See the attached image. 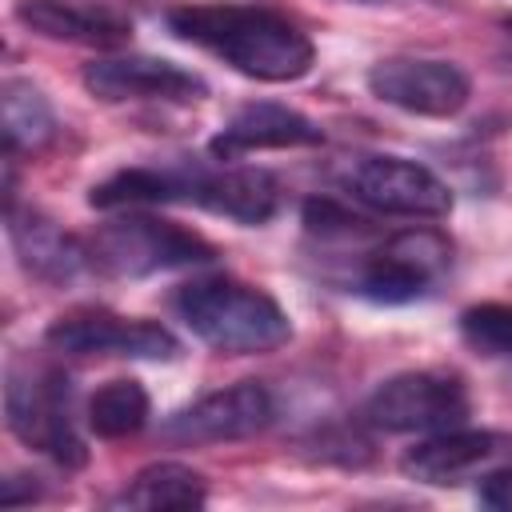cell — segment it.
Returning a JSON list of instances; mask_svg holds the SVG:
<instances>
[{"mask_svg":"<svg viewBox=\"0 0 512 512\" xmlns=\"http://www.w3.org/2000/svg\"><path fill=\"white\" fill-rule=\"evenodd\" d=\"M368 92L400 112L448 120L468 104L472 80L460 64L440 56H384L368 68Z\"/></svg>","mask_w":512,"mask_h":512,"instance_id":"obj_11","label":"cell"},{"mask_svg":"<svg viewBox=\"0 0 512 512\" xmlns=\"http://www.w3.org/2000/svg\"><path fill=\"white\" fill-rule=\"evenodd\" d=\"M80 84L104 104H196L208 84L160 56H96L84 64Z\"/></svg>","mask_w":512,"mask_h":512,"instance_id":"obj_12","label":"cell"},{"mask_svg":"<svg viewBox=\"0 0 512 512\" xmlns=\"http://www.w3.org/2000/svg\"><path fill=\"white\" fill-rule=\"evenodd\" d=\"M324 144V128L316 120H308L304 112L276 104V100H256L244 104L208 144V152L216 160H240L248 152H264V148H316Z\"/></svg>","mask_w":512,"mask_h":512,"instance_id":"obj_14","label":"cell"},{"mask_svg":"<svg viewBox=\"0 0 512 512\" xmlns=\"http://www.w3.org/2000/svg\"><path fill=\"white\" fill-rule=\"evenodd\" d=\"M364 424L376 432H444L460 428L472 416V392L464 376L420 368V372H396L384 384L372 388V396L360 408Z\"/></svg>","mask_w":512,"mask_h":512,"instance_id":"obj_7","label":"cell"},{"mask_svg":"<svg viewBox=\"0 0 512 512\" xmlns=\"http://www.w3.org/2000/svg\"><path fill=\"white\" fill-rule=\"evenodd\" d=\"M168 32L224 60L232 72L260 84H292L312 72L316 48L308 32L268 4L224 0V4H184L172 8Z\"/></svg>","mask_w":512,"mask_h":512,"instance_id":"obj_1","label":"cell"},{"mask_svg":"<svg viewBox=\"0 0 512 512\" xmlns=\"http://www.w3.org/2000/svg\"><path fill=\"white\" fill-rule=\"evenodd\" d=\"M152 416V400L148 388L132 376H116L108 384H100L88 396V428L100 440H124L136 436Z\"/></svg>","mask_w":512,"mask_h":512,"instance_id":"obj_19","label":"cell"},{"mask_svg":"<svg viewBox=\"0 0 512 512\" xmlns=\"http://www.w3.org/2000/svg\"><path fill=\"white\" fill-rule=\"evenodd\" d=\"M92 208L120 212L144 204H196L236 224H268L280 208V184L260 168H204V164H132L92 184Z\"/></svg>","mask_w":512,"mask_h":512,"instance_id":"obj_2","label":"cell"},{"mask_svg":"<svg viewBox=\"0 0 512 512\" xmlns=\"http://www.w3.org/2000/svg\"><path fill=\"white\" fill-rule=\"evenodd\" d=\"M4 424L24 448L48 456L64 472H76L88 464V444L72 420V384L48 360H32V356L8 360Z\"/></svg>","mask_w":512,"mask_h":512,"instance_id":"obj_4","label":"cell"},{"mask_svg":"<svg viewBox=\"0 0 512 512\" xmlns=\"http://www.w3.org/2000/svg\"><path fill=\"white\" fill-rule=\"evenodd\" d=\"M460 340L480 356H512V304L484 300L460 312Z\"/></svg>","mask_w":512,"mask_h":512,"instance_id":"obj_20","label":"cell"},{"mask_svg":"<svg viewBox=\"0 0 512 512\" xmlns=\"http://www.w3.org/2000/svg\"><path fill=\"white\" fill-rule=\"evenodd\" d=\"M0 108H4V156L8 160H16L20 152L36 156L56 144V136H60L56 112L32 80L8 76L0 88Z\"/></svg>","mask_w":512,"mask_h":512,"instance_id":"obj_17","label":"cell"},{"mask_svg":"<svg viewBox=\"0 0 512 512\" xmlns=\"http://www.w3.org/2000/svg\"><path fill=\"white\" fill-rule=\"evenodd\" d=\"M8 240L20 256L24 272H32L44 284L64 288L92 268L84 240H76L72 232H64L52 216H44L36 208H16V200H8Z\"/></svg>","mask_w":512,"mask_h":512,"instance_id":"obj_15","label":"cell"},{"mask_svg":"<svg viewBox=\"0 0 512 512\" xmlns=\"http://www.w3.org/2000/svg\"><path fill=\"white\" fill-rule=\"evenodd\" d=\"M304 228L312 236H320V240H356V236H364L372 228V220L348 212L336 200H308L304 204Z\"/></svg>","mask_w":512,"mask_h":512,"instance_id":"obj_21","label":"cell"},{"mask_svg":"<svg viewBox=\"0 0 512 512\" xmlns=\"http://www.w3.org/2000/svg\"><path fill=\"white\" fill-rule=\"evenodd\" d=\"M168 308L200 344L224 356H260L292 340L288 312L236 276H196L168 296Z\"/></svg>","mask_w":512,"mask_h":512,"instance_id":"obj_3","label":"cell"},{"mask_svg":"<svg viewBox=\"0 0 512 512\" xmlns=\"http://www.w3.org/2000/svg\"><path fill=\"white\" fill-rule=\"evenodd\" d=\"M44 344L64 356H128V360H176L180 340L160 320L120 316L108 308H72L56 316Z\"/></svg>","mask_w":512,"mask_h":512,"instance_id":"obj_9","label":"cell"},{"mask_svg":"<svg viewBox=\"0 0 512 512\" xmlns=\"http://www.w3.org/2000/svg\"><path fill=\"white\" fill-rule=\"evenodd\" d=\"M504 452H512V436L508 432H492V428H444V432H428L424 440H416L404 456H400V472L416 484H460L464 476H472L476 468L500 460Z\"/></svg>","mask_w":512,"mask_h":512,"instance_id":"obj_13","label":"cell"},{"mask_svg":"<svg viewBox=\"0 0 512 512\" xmlns=\"http://www.w3.org/2000/svg\"><path fill=\"white\" fill-rule=\"evenodd\" d=\"M340 188L380 212V216H408V220H440L452 212L448 184L420 160L388 156V152H360L348 156L340 168Z\"/></svg>","mask_w":512,"mask_h":512,"instance_id":"obj_8","label":"cell"},{"mask_svg":"<svg viewBox=\"0 0 512 512\" xmlns=\"http://www.w3.org/2000/svg\"><path fill=\"white\" fill-rule=\"evenodd\" d=\"M276 420V396L260 380H236L228 388H216L184 408H176L160 436L180 448H204V444H232L264 432Z\"/></svg>","mask_w":512,"mask_h":512,"instance_id":"obj_10","label":"cell"},{"mask_svg":"<svg viewBox=\"0 0 512 512\" xmlns=\"http://www.w3.org/2000/svg\"><path fill=\"white\" fill-rule=\"evenodd\" d=\"M12 16L44 36V40H60V44H84V48H120L132 36V24L108 8H92V4H76V0H16Z\"/></svg>","mask_w":512,"mask_h":512,"instance_id":"obj_16","label":"cell"},{"mask_svg":"<svg viewBox=\"0 0 512 512\" xmlns=\"http://www.w3.org/2000/svg\"><path fill=\"white\" fill-rule=\"evenodd\" d=\"M208 484L200 472L176 460H156L140 468L120 496H112V508H204Z\"/></svg>","mask_w":512,"mask_h":512,"instance_id":"obj_18","label":"cell"},{"mask_svg":"<svg viewBox=\"0 0 512 512\" xmlns=\"http://www.w3.org/2000/svg\"><path fill=\"white\" fill-rule=\"evenodd\" d=\"M452 268V240L436 228H404L376 244L348 276V292L372 304H416Z\"/></svg>","mask_w":512,"mask_h":512,"instance_id":"obj_6","label":"cell"},{"mask_svg":"<svg viewBox=\"0 0 512 512\" xmlns=\"http://www.w3.org/2000/svg\"><path fill=\"white\" fill-rule=\"evenodd\" d=\"M84 244H88L92 272H104L116 280H144V276L176 272V268H204L220 256L208 236L176 220H160L152 212L112 216Z\"/></svg>","mask_w":512,"mask_h":512,"instance_id":"obj_5","label":"cell"},{"mask_svg":"<svg viewBox=\"0 0 512 512\" xmlns=\"http://www.w3.org/2000/svg\"><path fill=\"white\" fill-rule=\"evenodd\" d=\"M476 500L484 508H496V512H512V464L508 468H496L480 480L476 488Z\"/></svg>","mask_w":512,"mask_h":512,"instance_id":"obj_22","label":"cell"},{"mask_svg":"<svg viewBox=\"0 0 512 512\" xmlns=\"http://www.w3.org/2000/svg\"><path fill=\"white\" fill-rule=\"evenodd\" d=\"M504 28H508V32H512V16H508V20H504Z\"/></svg>","mask_w":512,"mask_h":512,"instance_id":"obj_23","label":"cell"}]
</instances>
